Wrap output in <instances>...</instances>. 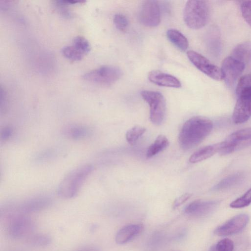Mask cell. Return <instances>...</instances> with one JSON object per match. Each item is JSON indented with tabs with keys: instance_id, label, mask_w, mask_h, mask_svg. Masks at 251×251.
Listing matches in <instances>:
<instances>
[{
	"instance_id": "1",
	"label": "cell",
	"mask_w": 251,
	"mask_h": 251,
	"mask_svg": "<svg viewBox=\"0 0 251 251\" xmlns=\"http://www.w3.org/2000/svg\"><path fill=\"white\" fill-rule=\"evenodd\" d=\"M212 122L202 116H195L183 125L178 137L179 144L183 150L188 151L199 145L210 133Z\"/></svg>"
},
{
	"instance_id": "2",
	"label": "cell",
	"mask_w": 251,
	"mask_h": 251,
	"mask_svg": "<svg viewBox=\"0 0 251 251\" xmlns=\"http://www.w3.org/2000/svg\"><path fill=\"white\" fill-rule=\"evenodd\" d=\"M237 100L232 120L236 124L244 123L251 117V74L239 78L236 88Z\"/></svg>"
},
{
	"instance_id": "3",
	"label": "cell",
	"mask_w": 251,
	"mask_h": 251,
	"mask_svg": "<svg viewBox=\"0 0 251 251\" xmlns=\"http://www.w3.org/2000/svg\"><path fill=\"white\" fill-rule=\"evenodd\" d=\"M210 8L206 1L188 0L183 10V19L186 25L193 29H200L208 22Z\"/></svg>"
},
{
	"instance_id": "4",
	"label": "cell",
	"mask_w": 251,
	"mask_h": 251,
	"mask_svg": "<svg viewBox=\"0 0 251 251\" xmlns=\"http://www.w3.org/2000/svg\"><path fill=\"white\" fill-rule=\"evenodd\" d=\"M92 169V166L87 165L70 172L59 185L58 194L66 199L75 197Z\"/></svg>"
},
{
	"instance_id": "5",
	"label": "cell",
	"mask_w": 251,
	"mask_h": 251,
	"mask_svg": "<svg viewBox=\"0 0 251 251\" xmlns=\"http://www.w3.org/2000/svg\"><path fill=\"white\" fill-rule=\"evenodd\" d=\"M122 75V71L120 68L112 65H104L86 73L82 77L87 81L109 86L118 80Z\"/></svg>"
},
{
	"instance_id": "6",
	"label": "cell",
	"mask_w": 251,
	"mask_h": 251,
	"mask_svg": "<svg viewBox=\"0 0 251 251\" xmlns=\"http://www.w3.org/2000/svg\"><path fill=\"white\" fill-rule=\"evenodd\" d=\"M251 145V127L236 131L229 135L224 141L219 143L218 152L227 155Z\"/></svg>"
},
{
	"instance_id": "7",
	"label": "cell",
	"mask_w": 251,
	"mask_h": 251,
	"mask_svg": "<svg viewBox=\"0 0 251 251\" xmlns=\"http://www.w3.org/2000/svg\"><path fill=\"white\" fill-rule=\"evenodd\" d=\"M142 98L150 107V118L155 125H161L165 116L166 104L163 95L159 92L145 90L141 92Z\"/></svg>"
},
{
	"instance_id": "8",
	"label": "cell",
	"mask_w": 251,
	"mask_h": 251,
	"mask_svg": "<svg viewBox=\"0 0 251 251\" xmlns=\"http://www.w3.org/2000/svg\"><path fill=\"white\" fill-rule=\"evenodd\" d=\"M138 19L141 24L146 26H157L161 20L158 1L148 0L143 1L139 9Z\"/></svg>"
},
{
	"instance_id": "9",
	"label": "cell",
	"mask_w": 251,
	"mask_h": 251,
	"mask_svg": "<svg viewBox=\"0 0 251 251\" xmlns=\"http://www.w3.org/2000/svg\"><path fill=\"white\" fill-rule=\"evenodd\" d=\"M187 56L190 62L207 76L217 81L223 79L221 68L213 64L205 56L194 50L188 51Z\"/></svg>"
},
{
	"instance_id": "10",
	"label": "cell",
	"mask_w": 251,
	"mask_h": 251,
	"mask_svg": "<svg viewBox=\"0 0 251 251\" xmlns=\"http://www.w3.org/2000/svg\"><path fill=\"white\" fill-rule=\"evenodd\" d=\"M246 65L229 55L223 60L221 71L226 85L232 86L243 73Z\"/></svg>"
},
{
	"instance_id": "11",
	"label": "cell",
	"mask_w": 251,
	"mask_h": 251,
	"mask_svg": "<svg viewBox=\"0 0 251 251\" xmlns=\"http://www.w3.org/2000/svg\"><path fill=\"white\" fill-rule=\"evenodd\" d=\"M249 219V215L246 214L237 215L216 228L214 233L220 236L236 234L247 226Z\"/></svg>"
},
{
	"instance_id": "12",
	"label": "cell",
	"mask_w": 251,
	"mask_h": 251,
	"mask_svg": "<svg viewBox=\"0 0 251 251\" xmlns=\"http://www.w3.org/2000/svg\"><path fill=\"white\" fill-rule=\"evenodd\" d=\"M219 202L215 201L196 200L189 204L185 209V213L190 216L202 217L215 211Z\"/></svg>"
},
{
	"instance_id": "13",
	"label": "cell",
	"mask_w": 251,
	"mask_h": 251,
	"mask_svg": "<svg viewBox=\"0 0 251 251\" xmlns=\"http://www.w3.org/2000/svg\"><path fill=\"white\" fill-rule=\"evenodd\" d=\"M148 77L151 82L158 86L175 88L181 86L180 81L176 77L159 71H151Z\"/></svg>"
},
{
	"instance_id": "14",
	"label": "cell",
	"mask_w": 251,
	"mask_h": 251,
	"mask_svg": "<svg viewBox=\"0 0 251 251\" xmlns=\"http://www.w3.org/2000/svg\"><path fill=\"white\" fill-rule=\"evenodd\" d=\"M141 225H128L120 229L115 237L116 242L118 244L126 243L140 234L143 230Z\"/></svg>"
},
{
	"instance_id": "15",
	"label": "cell",
	"mask_w": 251,
	"mask_h": 251,
	"mask_svg": "<svg viewBox=\"0 0 251 251\" xmlns=\"http://www.w3.org/2000/svg\"><path fill=\"white\" fill-rule=\"evenodd\" d=\"M32 229L31 222L27 219L20 218L14 221L9 227V232L15 238L23 237L29 233Z\"/></svg>"
},
{
	"instance_id": "16",
	"label": "cell",
	"mask_w": 251,
	"mask_h": 251,
	"mask_svg": "<svg viewBox=\"0 0 251 251\" xmlns=\"http://www.w3.org/2000/svg\"><path fill=\"white\" fill-rule=\"evenodd\" d=\"M230 55L246 65L251 59V42L246 41L239 44Z\"/></svg>"
},
{
	"instance_id": "17",
	"label": "cell",
	"mask_w": 251,
	"mask_h": 251,
	"mask_svg": "<svg viewBox=\"0 0 251 251\" xmlns=\"http://www.w3.org/2000/svg\"><path fill=\"white\" fill-rule=\"evenodd\" d=\"M219 143L203 147L194 152L190 157L189 161L192 163L204 160L218 152Z\"/></svg>"
},
{
	"instance_id": "18",
	"label": "cell",
	"mask_w": 251,
	"mask_h": 251,
	"mask_svg": "<svg viewBox=\"0 0 251 251\" xmlns=\"http://www.w3.org/2000/svg\"><path fill=\"white\" fill-rule=\"evenodd\" d=\"M169 41L182 51H185L188 48L189 43L186 37L180 31L175 29H169L166 33Z\"/></svg>"
},
{
	"instance_id": "19",
	"label": "cell",
	"mask_w": 251,
	"mask_h": 251,
	"mask_svg": "<svg viewBox=\"0 0 251 251\" xmlns=\"http://www.w3.org/2000/svg\"><path fill=\"white\" fill-rule=\"evenodd\" d=\"M243 177V174L241 173L230 175L223 178L214 185L212 190L214 191H221L230 188L241 182Z\"/></svg>"
},
{
	"instance_id": "20",
	"label": "cell",
	"mask_w": 251,
	"mask_h": 251,
	"mask_svg": "<svg viewBox=\"0 0 251 251\" xmlns=\"http://www.w3.org/2000/svg\"><path fill=\"white\" fill-rule=\"evenodd\" d=\"M169 145L167 138L163 135H158L154 142L148 148L146 156L151 158L166 149Z\"/></svg>"
},
{
	"instance_id": "21",
	"label": "cell",
	"mask_w": 251,
	"mask_h": 251,
	"mask_svg": "<svg viewBox=\"0 0 251 251\" xmlns=\"http://www.w3.org/2000/svg\"><path fill=\"white\" fill-rule=\"evenodd\" d=\"M65 134L74 139H82L89 136L91 131L89 127L81 125H71L64 130Z\"/></svg>"
},
{
	"instance_id": "22",
	"label": "cell",
	"mask_w": 251,
	"mask_h": 251,
	"mask_svg": "<svg viewBox=\"0 0 251 251\" xmlns=\"http://www.w3.org/2000/svg\"><path fill=\"white\" fill-rule=\"evenodd\" d=\"M61 52L65 58L74 61L80 60L84 55L73 45L63 47L61 49Z\"/></svg>"
},
{
	"instance_id": "23",
	"label": "cell",
	"mask_w": 251,
	"mask_h": 251,
	"mask_svg": "<svg viewBox=\"0 0 251 251\" xmlns=\"http://www.w3.org/2000/svg\"><path fill=\"white\" fill-rule=\"evenodd\" d=\"M146 129L140 126H135L129 129L126 133V138L130 145L135 144L138 139L145 132Z\"/></svg>"
},
{
	"instance_id": "24",
	"label": "cell",
	"mask_w": 251,
	"mask_h": 251,
	"mask_svg": "<svg viewBox=\"0 0 251 251\" xmlns=\"http://www.w3.org/2000/svg\"><path fill=\"white\" fill-rule=\"evenodd\" d=\"M251 203V188L242 196L232 201L229 206L233 208H241L246 207Z\"/></svg>"
},
{
	"instance_id": "25",
	"label": "cell",
	"mask_w": 251,
	"mask_h": 251,
	"mask_svg": "<svg viewBox=\"0 0 251 251\" xmlns=\"http://www.w3.org/2000/svg\"><path fill=\"white\" fill-rule=\"evenodd\" d=\"M73 45L84 55L91 49L90 45L86 39L82 36H76L73 40Z\"/></svg>"
},
{
	"instance_id": "26",
	"label": "cell",
	"mask_w": 251,
	"mask_h": 251,
	"mask_svg": "<svg viewBox=\"0 0 251 251\" xmlns=\"http://www.w3.org/2000/svg\"><path fill=\"white\" fill-rule=\"evenodd\" d=\"M241 11L244 19L251 26V0L244 1L242 2Z\"/></svg>"
},
{
	"instance_id": "27",
	"label": "cell",
	"mask_w": 251,
	"mask_h": 251,
	"mask_svg": "<svg viewBox=\"0 0 251 251\" xmlns=\"http://www.w3.org/2000/svg\"><path fill=\"white\" fill-rule=\"evenodd\" d=\"M113 23L116 28L121 31H125L128 24L126 17L121 14H118L114 16Z\"/></svg>"
},
{
	"instance_id": "28",
	"label": "cell",
	"mask_w": 251,
	"mask_h": 251,
	"mask_svg": "<svg viewBox=\"0 0 251 251\" xmlns=\"http://www.w3.org/2000/svg\"><path fill=\"white\" fill-rule=\"evenodd\" d=\"M215 247L217 251H233L234 243L231 240L225 238L219 241Z\"/></svg>"
},
{
	"instance_id": "29",
	"label": "cell",
	"mask_w": 251,
	"mask_h": 251,
	"mask_svg": "<svg viewBox=\"0 0 251 251\" xmlns=\"http://www.w3.org/2000/svg\"><path fill=\"white\" fill-rule=\"evenodd\" d=\"M51 238L47 235H37L32 238V242L38 246H44L50 244Z\"/></svg>"
},
{
	"instance_id": "30",
	"label": "cell",
	"mask_w": 251,
	"mask_h": 251,
	"mask_svg": "<svg viewBox=\"0 0 251 251\" xmlns=\"http://www.w3.org/2000/svg\"><path fill=\"white\" fill-rule=\"evenodd\" d=\"M191 196V194L190 193H185L176 199L174 201L173 203V208H176L181 205L182 204L187 201Z\"/></svg>"
},
{
	"instance_id": "31",
	"label": "cell",
	"mask_w": 251,
	"mask_h": 251,
	"mask_svg": "<svg viewBox=\"0 0 251 251\" xmlns=\"http://www.w3.org/2000/svg\"><path fill=\"white\" fill-rule=\"evenodd\" d=\"M10 133L11 130L10 129H6L4 130L1 135L3 136V139H6L10 135Z\"/></svg>"
},
{
	"instance_id": "32",
	"label": "cell",
	"mask_w": 251,
	"mask_h": 251,
	"mask_svg": "<svg viewBox=\"0 0 251 251\" xmlns=\"http://www.w3.org/2000/svg\"><path fill=\"white\" fill-rule=\"evenodd\" d=\"M209 251H217V250H216V247H215V245H213L212 246L210 250H209Z\"/></svg>"
}]
</instances>
